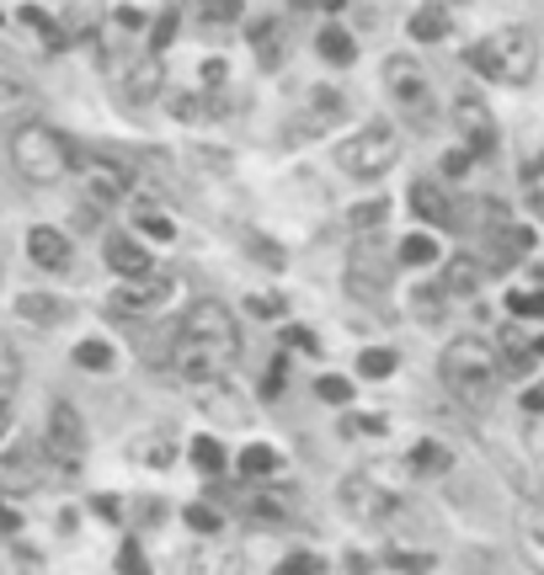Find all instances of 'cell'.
I'll list each match as a JSON object with an SVG mask.
<instances>
[{"label": "cell", "mask_w": 544, "mask_h": 575, "mask_svg": "<svg viewBox=\"0 0 544 575\" xmlns=\"http://www.w3.org/2000/svg\"><path fill=\"white\" fill-rule=\"evenodd\" d=\"M438 373H443V384H449L454 400L486 406L491 389H497V378H502V357H497V347L486 336H454L443 347V357H438Z\"/></svg>", "instance_id": "obj_2"}, {"label": "cell", "mask_w": 544, "mask_h": 575, "mask_svg": "<svg viewBox=\"0 0 544 575\" xmlns=\"http://www.w3.org/2000/svg\"><path fill=\"white\" fill-rule=\"evenodd\" d=\"M412 213H417L421 224H454V219H460L454 198H449V192H443V181H432V176L412 181Z\"/></svg>", "instance_id": "obj_16"}, {"label": "cell", "mask_w": 544, "mask_h": 575, "mask_svg": "<svg viewBox=\"0 0 544 575\" xmlns=\"http://www.w3.org/2000/svg\"><path fill=\"white\" fill-rule=\"evenodd\" d=\"M128 198V165L118 161H81V203L91 213H113Z\"/></svg>", "instance_id": "obj_9"}, {"label": "cell", "mask_w": 544, "mask_h": 575, "mask_svg": "<svg viewBox=\"0 0 544 575\" xmlns=\"http://www.w3.org/2000/svg\"><path fill=\"white\" fill-rule=\"evenodd\" d=\"M187 458L198 463V474H219V469H224V448H219V437H193Z\"/></svg>", "instance_id": "obj_34"}, {"label": "cell", "mask_w": 544, "mask_h": 575, "mask_svg": "<svg viewBox=\"0 0 544 575\" xmlns=\"http://www.w3.org/2000/svg\"><path fill=\"white\" fill-rule=\"evenodd\" d=\"M33 107H38V91L22 81L16 70H0V124L16 128L27 113H33Z\"/></svg>", "instance_id": "obj_21"}, {"label": "cell", "mask_w": 544, "mask_h": 575, "mask_svg": "<svg viewBox=\"0 0 544 575\" xmlns=\"http://www.w3.org/2000/svg\"><path fill=\"white\" fill-rule=\"evenodd\" d=\"M16 315L27 320V326H38V330H48V326H59V320H70V298H59V293H22L16 298Z\"/></svg>", "instance_id": "obj_23"}, {"label": "cell", "mask_w": 544, "mask_h": 575, "mask_svg": "<svg viewBox=\"0 0 544 575\" xmlns=\"http://www.w3.org/2000/svg\"><path fill=\"white\" fill-rule=\"evenodd\" d=\"M540 171H544V155H540Z\"/></svg>", "instance_id": "obj_55"}, {"label": "cell", "mask_w": 544, "mask_h": 575, "mask_svg": "<svg viewBox=\"0 0 544 575\" xmlns=\"http://www.w3.org/2000/svg\"><path fill=\"white\" fill-rule=\"evenodd\" d=\"M16 378H22V357H16V341H11V336H0V395H11V389H16Z\"/></svg>", "instance_id": "obj_38"}, {"label": "cell", "mask_w": 544, "mask_h": 575, "mask_svg": "<svg viewBox=\"0 0 544 575\" xmlns=\"http://www.w3.org/2000/svg\"><path fill=\"white\" fill-rule=\"evenodd\" d=\"M107 267L118 272V278H150L155 267H150V250L139 246L134 235H113L107 240Z\"/></svg>", "instance_id": "obj_24"}, {"label": "cell", "mask_w": 544, "mask_h": 575, "mask_svg": "<svg viewBox=\"0 0 544 575\" xmlns=\"http://www.w3.org/2000/svg\"><path fill=\"white\" fill-rule=\"evenodd\" d=\"M241 512L252 517V523H289L293 517V501L283 491H252L241 501Z\"/></svg>", "instance_id": "obj_29"}, {"label": "cell", "mask_w": 544, "mask_h": 575, "mask_svg": "<svg viewBox=\"0 0 544 575\" xmlns=\"http://www.w3.org/2000/svg\"><path fill=\"white\" fill-rule=\"evenodd\" d=\"M85 453V421L70 400H54L43 415V458H54L59 469H76Z\"/></svg>", "instance_id": "obj_8"}, {"label": "cell", "mask_w": 544, "mask_h": 575, "mask_svg": "<svg viewBox=\"0 0 544 575\" xmlns=\"http://www.w3.org/2000/svg\"><path fill=\"white\" fill-rule=\"evenodd\" d=\"M390 501H395V495L379 491L369 474H347V480H342V506H347V517H358V523L390 517Z\"/></svg>", "instance_id": "obj_13"}, {"label": "cell", "mask_w": 544, "mask_h": 575, "mask_svg": "<svg viewBox=\"0 0 544 575\" xmlns=\"http://www.w3.org/2000/svg\"><path fill=\"white\" fill-rule=\"evenodd\" d=\"M171 38H176V11H161V16H155V33H150V43H155V48H166Z\"/></svg>", "instance_id": "obj_49"}, {"label": "cell", "mask_w": 544, "mask_h": 575, "mask_svg": "<svg viewBox=\"0 0 544 575\" xmlns=\"http://www.w3.org/2000/svg\"><path fill=\"white\" fill-rule=\"evenodd\" d=\"M395 363H401V357H395L390 347H369V352L358 357V373H363V378H390V373H395Z\"/></svg>", "instance_id": "obj_37"}, {"label": "cell", "mask_w": 544, "mask_h": 575, "mask_svg": "<svg viewBox=\"0 0 544 575\" xmlns=\"http://www.w3.org/2000/svg\"><path fill=\"white\" fill-rule=\"evenodd\" d=\"M219 523H224V517H219L213 506H187V528H193V533L213 538V533H219Z\"/></svg>", "instance_id": "obj_42"}, {"label": "cell", "mask_w": 544, "mask_h": 575, "mask_svg": "<svg viewBox=\"0 0 544 575\" xmlns=\"http://www.w3.org/2000/svg\"><path fill=\"white\" fill-rule=\"evenodd\" d=\"M166 357H171V373H182V384H213V378H224V363L213 357L204 341H193V336H176L166 347Z\"/></svg>", "instance_id": "obj_11"}, {"label": "cell", "mask_w": 544, "mask_h": 575, "mask_svg": "<svg viewBox=\"0 0 544 575\" xmlns=\"http://www.w3.org/2000/svg\"><path fill=\"white\" fill-rule=\"evenodd\" d=\"M246 43H252V54H256L262 70H278V64H283V43H289V33H283L278 16H262V22H252Z\"/></svg>", "instance_id": "obj_22"}, {"label": "cell", "mask_w": 544, "mask_h": 575, "mask_svg": "<svg viewBox=\"0 0 544 575\" xmlns=\"http://www.w3.org/2000/svg\"><path fill=\"white\" fill-rule=\"evenodd\" d=\"M464 5H470V0H464Z\"/></svg>", "instance_id": "obj_57"}, {"label": "cell", "mask_w": 544, "mask_h": 575, "mask_svg": "<svg viewBox=\"0 0 544 575\" xmlns=\"http://www.w3.org/2000/svg\"><path fill=\"white\" fill-rule=\"evenodd\" d=\"M470 165H475V155L460 144V150H449V155H443V176H464Z\"/></svg>", "instance_id": "obj_50"}, {"label": "cell", "mask_w": 544, "mask_h": 575, "mask_svg": "<svg viewBox=\"0 0 544 575\" xmlns=\"http://www.w3.org/2000/svg\"><path fill=\"white\" fill-rule=\"evenodd\" d=\"M481 278H486V267L475 261V256H449L443 261V298H470L475 288H481Z\"/></svg>", "instance_id": "obj_25"}, {"label": "cell", "mask_w": 544, "mask_h": 575, "mask_svg": "<svg viewBox=\"0 0 544 575\" xmlns=\"http://www.w3.org/2000/svg\"><path fill=\"white\" fill-rule=\"evenodd\" d=\"M412 469L417 474H449L454 469V453L443 448V443H417L412 448Z\"/></svg>", "instance_id": "obj_33"}, {"label": "cell", "mask_w": 544, "mask_h": 575, "mask_svg": "<svg viewBox=\"0 0 544 575\" xmlns=\"http://www.w3.org/2000/svg\"><path fill=\"white\" fill-rule=\"evenodd\" d=\"M534 357H544V336H540V341H534Z\"/></svg>", "instance_id": "obj_54"}, {"label": "cell", "mask_w": 544, "mask_h": 575, "mask_svg": "<svg viewBox=\"0 0 544 575\" xmlns=\"http://www.w3.org/2000/svg\"><path fill=\"white\" fill-rule=\"evenodd\" d=\"M454 128H460L464 150L481 161V155H491L497 150V124H491V113H486V102L481 96H454Z\"/></svg>", "instance_id": "obj_10"}, {"label": "cell", "mask_w": 544, "mask_h": 575, "mask_svg": "<svg viewBox=\"0 0 544 575\" xmlns=\"http://www.w3.org/2000/svg\"><path fill=\"white\" fill-rule=\"evenodd\" d=\"M182 336L204 341L224 368H230V363L241 357V347H246L241 320H235V315H230V304H219V298H198V304L187 309V320H182Z\"/></svg>", "instance_id": "obj_5"}, {"label": "cell", "mask_w": 544, "mask_h": 575, "mask_svg": "<svg viewBox=\"0 0 544 575\" xmlns=\"http://www.w3.org/2000/svg\"><path fill=\"white\" fill-rule=\"evenodd\" d=\"M507 309H512L518 320H540V315H544V293H523V288H512V293H507Z\"/></svg>", "instance_id": "obj_41"}, {"label": "cell", "mask_w": 544, "mask_h": 575, "mask_svg": "<svg viewBox=\"0 0 544 575\" xmlns=\"http://www.w3.org/2000/svg\"><path fill=\"white\" fill-rule=\"evenodd\" d=\"M384 565H390V571H401V575H427V571H432V554H406V549H390V554H384Z\"/></svg>", "instance_id": "obj_40"}, {"label": "cell", "mask_w": 544, "mask_h": 575, "mask_svg": "<svg viewBox=\"0 0 544 575\" xmlns=\"http://www.w3.org/2000/svg\"><path fill=\"white\" fill-rule=\"evenodd\" d=\"M193 11L213 22V27H224V22H235L241 16V0H193Z\"/></svg>", "instance_id": "obj_39"}, {"label": "cell", "mask_w": 544, "mask_h": 575, "mask_svg": "<svg viewBox=\"0 0 544 575\" xmlns=\"http://www.w3.org/2000/svg\"><path fill=\"white\" fill-rule=\"evenodd\" d=\"M512 528H518V554H523V565L534 575H544V506H523Z\"/></svg>", "instance_id": "obj_20"}, {"label": "cell", "mask_w": 544, "mask_h": 575, "mask_svg": "<svg viewBox=\"0 0 544 575\" xmlns=\"http://www.w3.org/2000/svg\"><path fill=\"white\" fill-rule=\"evenodd\" d=\"M0 528H5V533H16V528H22V517H16L11 506H0Z\"/></svg>", "instance_id": "obj_52"}, {"label": "cell", "mask_w": 544, "mask_h": 575, "mask_svg": "<svg viewBox=\"0 0 544 575\" xmlns=\"http://www.w3.org/2000/svg\"><path fill=\"white\" fill-rule=\"evenodd\" d=\"M384 213H390V208H384V198H379V203H358L352 213H347V230H352V235H369V230H384Z\"/></svg>", "instance_id": "obj_36"}, {"label": "cell", "mask_w": 544, "mask_h": 575, "mask_svg": "<svg viewBox=\"0 0 544 575\" xmlns=\"http://www.w3.org/2000/svg\"><path fill=\"white\" fill-rule=\"evenodd\" d=\"M193 395H198V406H204L213 421H224V426H241V421H246V400H241V395H235L224 378H213V384H198Z\"/></svg>", "instance_id": "obj_19"}, {"label": "cell", "mask_w": 544, "mask_h": 575, "mask_svg": "<svg viewBox=\"0 0 544 575\" xmlns=\"http://www.w3.org/2000/svg\"><path fill=\"white\" fill-rule=\"evenodd\" d=\"M118 571L124 575H150L144 554H139V543H124V549H118Z\"/></svg>", "instance_id": "obj_47"}, {"label": "cell", "mask_w": 544, "mask_h": 575, "mask_svg": "<svg viewBox=\"0 0 544 575\" xmlns=\"http://www.w3.org/2000/svg\"><path fill=\"white\" fill-rule=\"evenodd\" d=\"M278 448L273 443H252V448H241V474L246 480H262V474H278Z\"/></svg>", "instance_id": "obj_32"}, {"label": "cell", "mask_w": 544, "mask_h": 575, "mask_svg": "<svg viewBox=\"0 0 544 575\" xmlns=\"http://www.w3.org/2000/svg\"><path fill=\"white\" fill-rule=\"evenodd\" d=\"M491 267H512V261H523L529 256V246H534V235L529 230H518V224H497L491 230Z\"/></svg>", "instance_id": "obj_28"}, {"label": "cell", "mask_w": 544, "mask_h": 575, "mask_svg": "<svg viewBox=\"0 0 544 575\" xmlns=\"http://www.w3.org/2000/svg\"><path fill=\"white\" fill-rule=\"evenodd\" d=\"M161 91H166V64H161V54H144V59H134V64L124 70V102L128 107H150Z\"/></svg>", "instance_id": "obj_14"}, {"label": "cell", "mask_w": 544, "mask_h": 575, "mask_svg": "<svg viewBox=\"0 0 544 575\" xmlns=\"http://www.w3.org/2000/svg\"><path fill=\"white\" fill-rule=\"evenodd\" d=\"M384 91H390V102L417 128L432 124V85H427V70H421L412 54H390L384 59Z\"/></svg>", "instance_id": "obj_6"}, {"label": "cell", "mask_w": 544, "mask_h": 575, "mask_svg": "<svg viewBox=\"0 0 544 575\" xmlns=\"http://www.w3.org/2000/svg\"><path fill=\"white\" fill-rule=\"evenodd\" d=\"M128 458H139L144 469H171L176 463V437L171 432H139L128 443Z\"/></svg>", "instance_id": "obj_27"}, {"label": "cell", "mask_w": 544, "mask_h": 575, "mask_svg": "<svg viewBox=\"0 0 544 575\" xmlns=\"http://www.w3.org/2000/svg\"><path fill=\"white\" fill-rule=\"evenodd\" d=\"M464 59H470V70L486 75V81L529 85L534 81V70H540V33L523 27V22H512V27H497L491 38H481Z\"/></svg>", "instance_id": "obj_1"}, {"label": "cell", "mask_w": 544, "mask_h": 575, "mask_svg": "<svg viewBox=\"0 0 544 575\" xmlns=\"http://www.w3.org/2000/svg\"><path fill=\"white\" fill-rule=\"evenodd\" d=\"M11 165L27 187H54L76 171V150L59 128L48 124H16L11 128Z\"/></svg>", "instance_id": "obj_3"}, {"label": "cell", "mask_w": 544, "mask_h": 575, "mask_svg": "<svg viewBox=\"0 0 544 575\" xmlns=\"http://www.w3.org/2000/svg\"><path fill=\"white\" fill-rule=\"evenodd\" d=\"M38 480H43V463L33 448L0 453V495H22V491H33Z\"/></svg>", "instance_id": "obj_17"}, {"label": "cell", "mask_w": 544, "mask_h": 575, "mask_svg": "<svg viewBox=\"0 0 544 575\" xmlns=\"http://www.w3.org/2000/svg\"><path fill=\"white\" fill-rule=\"evenodd\" d=\"M283 373H289V363L278 357V363L267 368V378H262V400H278V389H283Z\"/></svg>", "instance_id": "obj_48"}, {"label": "cell", "mask_w": 544, "mask_h": 575, "mask_svg": "<svg viewBox=\"0 0 544 575\" xmlns=\"http://www.w3.org/2000/svg\"><path fill=\"white\" fill-rule=\"evenodd\" d=\"M27 261L43 267V272H65V267L76 261V246H70V235H65V230L38 224V230H27Z\"/></svg>", "instance_id": "obj_15"}, {"label": "cell", "mask_w": 544, "mask_h": 575, "mask_svg": "<svg viewBox=\"0 0 544 575\" xmlns=\"http://www.w3.org/2000/svg\"><path fill=\"white\" fill-rule=\"evenodd\" d=\"M11 432V395H0V437Z\"/></svg>", "instance_id": "obj_53"}, {"label": "cell", "mask_w": 544, "mask_h": 575, "mask_svg": "<svg viewBox=\"0 0 544 575\" xmlns=\"http://www.w3.org/2000/svg\"><path fill=\"white\" fill-rule=\"evenodd\" d=\"M0 22H5V16H0Z\"/></svg>", "instance_id": "obj_56"}, {"label": "cell", "mask_w": 544, "mask_h": 575, "mask_svg": "<svg viewBox=\"0 0 544 575\" xmlns=\"http://www.w3.org/2000/svg\"><path fill=\"white\" fill-rule=\"evenodd\" d=\"M113 357H118V352H113L107 341H81V347H76V368L107 373V368H113Z\"/></svg>", "instance_id": "obj_35"}, {"label": "cell", "mask_w": 544, "mask_h": 575, "mask_svg": "<svg viewBox=\"0 0 544 575\" xmlns=\"http://www.w3.org/2000/svg\"><path fill=\"white\" fill-rule=\"evenodd\" d=\"M406 27H412V38H417V43H443L449 33H454V16H449V5H443V0H427V5L412 11V22H406Z\"/></svg>", "instance_id": "obj_26"}, {"label": "cell", "mask_w": 544, "mask_h": 575, "mask_svg": "<svg viewBox=\"0 0 544 575\" xmlns=\"http://www.w3.org/2000/svg\"><path fill=\"white\" fill-rule=\"evenodd\" d=\"M438 256H443V250H438V240L417 230V235H406V240L395 246V267H432Z\"/></svg>", "instance_id": "obj_31"}, {"label": "cell", "mask_w": 544, "mask_h": 575, "mask_svg": "<svg viewBox=\"0 0 544 575\" xmlns=\"http://www.w3.org/2000/svg\"><path fill=\"white\" fill-rule=\"evenodd\" d=\"M315 48H321V59L326 64H352L358 59V43H352V33L347 27H321V38H315Z\"/></svg>", "instance_id": "obj_30"}, {"label": "cell", "mask_w": 544, "mask_h": 575, "mask_svg": "<svg viewBox=\"0 0 544 575\" xmlns=\"http://www.w3.org/2000/svg\"><path fill=\"white\" fill-rule=\"evenodd\" d=\"M187 575H246V560H241V549L235 543H198L193 549V560H187Z\"/></svg>", "instance_id": "obj_18"}, {"label": "cell", "mask_w": 544, "mask_h": 575, "mask_svg": "<svg viewBox=\"0 0 544 575\" xmlns=\"http://www.w3.org/2000/svg\"><path fill=\"white\" fill-rule=\"evenodd\" d=\"M293 11H342V0H293Z\"/></svg>", "instance_id": "obj_51"}, {"label": "cell", "mask_w": 544, "mask_h": 575, "mask_svg": "<svg viewBox=\"0 0 544 575\" xmlns=\"http://www.w3.org/2000/svg\"><path fill=\"white\" fill-rule=\"evenodd\" d=\"M395 161H401V133L390 124H363L336 144V171L352 181H379Z\"/></svg>", "instance_id": "obj_4"}, {"label": "cell", "mask_w": 544, "mask_h": 575, "mask_svg": "<svg viewBox=\"0 0 544 575\" xmlns=\"http://www.w3.org/2000/svg\"><path fill=\"white\" fill-rule=\"evenodd\" d=\"M16 22H22V27H33V33H43V38H54V33H59V27H54V16L38 11V5H22V11H16Z\"/></svg>", "instance_id": "obj_43"}, {"label": "cell", "mask_w": 544, "mask_h": 575, "mask_svg": "<svg viewBox=\"0 0 544 575\" xmlns=\"http://www.w3.org/2000/svg\"><path fill=\"white\" fill-rule=\"evenodd\" d=\"M321 571H326V565H321L315 554H289V560H283L273 575H321Z\"/></svg>", "instance_id": "obj_45"}, {"label": "cell", "mask_w": 544, "mask_h": 575, "mask_svg": "<svg viewBox=\"0 0 544 575\" xmlns=\"http://www.w3.org/2000/svg\"><path fill=\"white\" fill-rule=\"evenodd\" d=\"M166 298H171V283L150 272V278H124V288L107 298V309H113V315H150V309H161Z\"/></svg>", "instance_id": "obj_12"}, {"label": "cell", "mask_w": 544, "mask_h": 575, "mask_svg": "<svg viewBox=\"0 0 544 575\" xmlns=\"http://www.w3.org/2000/svg\"><path fill=\"white\" fill-rule=\"evenodd\" d=\"M315 395H321L326 406H347V400H352V384H347V378H321Z\"/></svg>", "instance_id": "obj_44"}, {"label": "cell", "mask_w": 544, "mask_h": 575, "mask_svg": "<svg viewBox=\"0 0 544 575\" xmlns=\"http://www.w3.org/2000/svg\"><path fill=\"white\" fill-rule=\"evenodd\" d=\"M390 272H395V250L384 246V235H379V230L358 235L352 250H347V288H352L358 298H379V293L390 288Z\"/></svg>", "instance_id": "obj_7"}, {"label": "cell", "mask_w": 544, "mask_h": 575, "mask_svg": "<svg viewBox=\"0 0 544 575\" xmlns=\"http://www.w3.org/2000/svg\"><path fill=\"white\" fill-rule=\"evenodd\" d=\"M139 230H144L150 240H171V235H176V224H171L166 213H139Z\"/></svg>", "instance_id": "obj_46"}]
</instances>
